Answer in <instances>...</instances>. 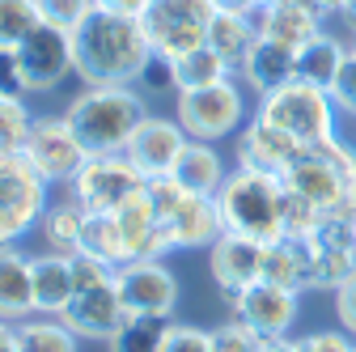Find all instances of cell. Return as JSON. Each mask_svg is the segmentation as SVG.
Listing matches in <instances>:
<instances>
[{
  "label": "cell",
  "instance_id": "obj_1",
  "mask_svg": "<svg viewBox=\"0 0 356 352\" xmlns=\"http://www.w3.org/2000/svg\"><path fill=\"white\" fill-rule=\"evenodd\" d=\"M72 56L85 85H136L140 68L153 60V42L140 17L94 9L72 30Z\"/></svg>",
  "mask_w": 356,
  "mask_h": 352
},
{
  "label": "cell",
  "instance_id": "obj_2",
  "mask_svg": "<svg viewBox=\"0 0 356 352\" xmlns=\"http://www.w3.org/2000/svg\"><path fill=\"white\" fill-rule=\"evenodd\" d=\"M145 115H149V102L136 85H85L64 111L68 127L76 131V141L85 145L89 157L123 153Z\"/></svg>",
  "mask_w": 356,
  "mask_h": 352
},
{
  "label": "cell",
  "instance_id": "obj_3",
  "mask_svg": "<svg viewBox=\"0 0 356 352\" xmlns=\"http://www.w3.org/2000/svg\"><path fill=\"white\" fill-rule=\"evenodd\" d=\"M216 212H220V230L254 238V242H276L284 238V179L267 170H229L225 183L216 191Z\"/></svg>",
  "mask_w": 356,
  "mask_h": 352
},
{
  "label": "cell",
  "instance_id": "obj_4",
  "mask_svg": "<svg viewBox=\"0 0 356 352\" xmlns=\"http://www.w3.org/2000/svg\"><path fill=\"white\" fill-rule=\"evenodd\" d=\"M280 179L293 195L309 200L327 216H356V149L339 136L301 149Z\"/></svg>",
  "mask_w": 356,
  "mask_h": 352
},
{
  "label": "cell",
  "instance_id": "obj_5",
  "mask_svg": "<svg viewBox=\"0 0 356 352\" xmlns=\"http://www.w3.org/2000/svg\"><path fill=\"white\" fill-rule=\"evenodd\" d=\"M259 119H267L272 127L289 131V136L309 149V145H323L335 136V98L331 90H323V85H309L301 77H293L289 85H280V90H272L267 98H259Z\"/></svg>",
  "mask_w": 356,
  "mask_h": 352
},
{
  "label": "cell",
  "instance_id": "obj_6",
  "mask_svg": "<svg viewBox=\"0 0 356 352\" xmlns=\"http://www.w3.org/2000/svg\"><path fill=\"white\" fill-rule=\"evenodd\" d=\"M47 187L51 183L22 153H0V250L17 246V238L42 221Z\"/></svg>",
  "mask_w": 356,
  "mask_h": 352
},
{
  "label": "cell",
  "instance_id": "obj_7",
  "mask_svg": "<svg viewBox=\"0 0 356 352\" xmlns=\"http://www.w3.org/2000/svg\"><path fill=\"white\" fill-rule=\"evenodd\" d=\"M174 119L187 127L191 141L238 136L246 127V85L229 77L220 85H208V90H183L174 102Z\"/></svg>",
  "mask_w": 356,
  "mask_h": 352
},
{
  "label": "cell",
  "instance_id": "obj_8",
  "mask_svg": "<svg viewBox=\"0 0 356 352\" xmlns=\"http://www.w3.org/2000/svg\"><path fill=\"white\" fill-rule=\"evenodd\" d=\"M216 17L212 0H149L140 26L153 42V51L165 60H178L208 42V26Z\"/></svg>",
  "mask_w": 356,
  "mask_h": 352
},
{
  "label": "cell",
  "instance_id": "obj_9",
  "mask_svg": "<svg viewBox=\"0 0 356 352\" xmlns=\"http://www.w3.org/2000/svg\"><path fill=\"white\" fill-rule=\"evenodd\" d=\"M145 183L149 179L131 166L127 153H98L81 166V174L68 187H72V200L85 212H119L123 204H131L145 191Z\"/></svg>",
  "mask_w": 356,
  "mask_h": 352
},
{
  "label": "cell",
  "instance_id": "obj_10",
  "mask_svg": "<svg viewBox=\"0 0 356 352\" xmlns=\"http://www.w3.org/2000/svg\"><path fill=\"white\" fill-rule=\"evenodd\" d=\"M22 157L47 183H72L76 174H81V166L89 161L85 145L76 141V131L68 127L64 115H34V127H30V136H26Z\"/></svg>",
  "mask_w": 356,
  "mask_h": 352
},
{
  "label": "cell",
  "instance_id": "obj_11",
  "mask_svg": "<svg viewBox=\"0 0 356 352\" xmlns=\"http://www.w3.org/2000/svg\"><path fill=\"white\" fill-rule=\"evenodd\" d=\"M13 56H17V72L26 81V94H47L68 72H76L72 34L60 30V26H47V22H42L34 34H26V42Z\"/></svg>",
  "mask_w": 356,
  "mask_h": 352
},
{
  "label": "cell",
  "instance_id": "obj_12",
  "mask_svg": "<svg viewBox=\"0 0 356 352\" xmlns=\"http://www.w3.org/2000/svg\"><path fill=\"white\" fill-rule=\"evenodd\" d=\"M119 297L127 305V314H157L170 319L174 305H178V280L165 268L161 259H136V263H123L119 276Z\"/></svg>",
  "mask_w": 356,
  "mask_h": 352
},
{
  "label": "cell",
  "instance_id": "obj_13",
  "mask_svg": "<svg viewBox=\"0 0 356 352\" xmlns=\"http://www.w3.org/2000/svg\"><path fill=\"white\" fill-rule=\"evenodd\" d=\"M187 127L178 123V119H165V115H145L140 127L131 131V141H127V157L131 166H136L145 179H165V174L174 170L178 153L187 149Z\"/></svg>",
  "mask_w": 356,
  "mask_h": 352
},
{
  "label": "cell",
  "instance_id": "obj_14",
  "mask_svg": "<svg viewBox=\"0 0 356 352\" xmlns=\"http://www.w3.org/2000/svg\"><path fill=\"white\" fill-rule=\"evenodd\" d=\"M234 319H242L259 335H289L297 319V293L272 285V280H254L242 293H234Z\"/></svg>",
  "mask_w": 356,
  "mask_h": 352
},
{
  "label": "cell",
  "instance_id": "obj_15",
  "mask_svg": "<svg viewBox=\"0 0 356 352\" xmlns=\"http://www.w3.org/2000/svg\"><path fill=\"white\" fill-rule=\"evenodd\" d=\"M81 339H111L123 323H127V305L119 297V285H98V289H81L72 301H68V310L60 314Z\"/></svg>",
  "mask_w": 356,
  "mask_h": 352
},
{
  "label": "cell",
  "instance_id": "obj_16",
  "mask_svg": "<svg viewBox=\"0 0 356 352\" xmlns=\"http://www.w3.org/2000/svg\"><path fill=\"white\" fill-rule=\"evenodd\" d=\"M208 255H212V280L220 285V293L234 297V293H242L246 285L263 280V255H267V246L254 242V238L220 234V238L208 246Z\"/></svg>",
  "mask_w": 356,
  "mask_h": 352
},
{
  "label": "cell",
  "instance_id": "obj_17",
  "mask_svg": "<svg viewBox=\"0 0 356 352\" xmlns=\"http://www.w3.org/2000/svg\"><path fill=\"white\" fill-rule=\"evenodd\" d=\"M301 145L289 136V131L272 127L267 119H246V127L238 131V166L246 170H267V174H284L297 161Z\"/></svg>",
  "mask_w": 356,
  "mask_h": 352
},
{
  "label": "cell",
  "instance_id": "obj_18",
  "mask_svg": "<svg viewBox=\"0 0 356 352\" xmlns=\"http://www.w3.org/2000/svg\"><path fill=\"white\" fill-rule=\"evenodd\" d=\"M254 22H259L263 38H276V42H284V47H293V51L327 30V17H323V9L314 5V0H272V5H263L254 13Z\"/></svg>",
  "mask_w": 356,
  "mask_h": 352
},
{
  "label": "cell",
  "instance_id": "obj_19",
  "mask_svg": "<svg viewBox=\"0 0 356 352\" xmlns=\"http://www.w3.org/2000/svg\"><path fill=\"white\" fill-rule=\"evenodd\" d=\"M165 234L178 246H212L220 234V212H216V195H195V191H183L170 212H165Z\"/></svg>",
  "mask_w": 356,
  "mask_h": 352
},
{
  "label": "cell",
  "instance_id": "obj_20",
  "mask_svg": "<svg viewBox=\"0 0 356 352\" xmlns=\"http://www.w3.org/2000/svg\"><path fill=\"white\" fill-rule=\"evenodd\" d=\"M238 77H242L246 90H254L259 98H267L272 90H280V85H289L297 77V51L284 47V42H276V38H263L259 34L254 47L238 64Z\"/></svg>",
  "mask_w": 356,
  "mask_h": 352
},
{
  "label": "cell",
  "instance_id": "obj_21",
  "mask_svg": "<svg viewBox=\"0 0 356 352\" xmlns=\"http://www.w3.org/2000/svg\"><path fill=\"white\" fill-rule=\"evenodd\" d=\"M30 285H34V314H51L60 319L68 310V301L76 297L72 285V255L60 250H42L30 259Z\"/></svg>",
  "mask_w": 356,
  "mask_h": 352
},
{
  "label": "cell",
  "instance_id": "obj_22",
  "mask_svg": "<svg viewBox=\"0 0 356 352\" xmlns=\"http://www.w3.org/2000/svg\"><path fill=\"white\" fill-rule=\"evenodd\" d=\"M263 280H272L289 293H309L314 289V255H309V238H276L267 242L263 255Z\"/></svg>",
  "mask_w": 356,
  "mask_h": 352
},
{
  "label": "cell",
  "instance_id": "obj_23",
  "mask_svg": "<svg viewBox=\"0 0 356 352\" xmlns=\"http://www.w3.org/2000/svg\"><path fill=\"white\" fill-rule=\"evenodd\" d=\"M34 314V285H30V255L17 246L0 250V323H26Z\"/></svg>",
  "mask_w": 356,
  "mask_h": 352
},
{
  "label": "cell",
  "instance_id": "obj_24",
  "mask_svg": "<svg viewBox=\"0 0 356 352\" xmlns=\"http://www.w3.org/2000/svg\"><path fill=\"white\" fill-rule=\"evenodd\" d=\"M225 166H220V153L212 149V141H187V149L178 153L170 179L183 187V191H195V195H216L220 183H225Z\"/></svg>",
  "mask_w": 356,
  "mask_h": 352
},
{
  "label": "cell",
  "instance_id": "obj_25",
  "mask_svg": "<svg viewBox=\"0 0 356 352\" xmlns=\"http://www.w3.org/2000/svg\"><path fill=\"white\" fill-rule=\"evenodd\" d=\"M348 56H352L348 42H343L339 34L323 30V34H314L309 42H301V47H297V77L309 81V85H323V90H331L335 77H339V68L348 64Z\"/></svg>",
  "mask_w": 356,
  "mask_h": 352
},
{
  "label": "cell",
  "instance_id": "obj_26",
  "mask_svg": "<svg viewBox=\"0 0 356 352\" xmlns=\"http://www.w3.org/2000/svg\"><path fill=\"white\" fill-rule=\"evenodd\" d=\"M85 225H89V212L68 200V204H47V212H42V238H47V250H60V255H76L85 250Z\"/></svg>",
  "mask_w": 356,
  "mask_h": 352
},
{
  "label": "cell",
  "instance_id": "obj_27",
  "mask_svg": "<svg viewBox=\"0 0 356 352\" xmlns=\"http://www.w3.org/2000/svg\"><path fill=\"white\" fill-rule=\"evenodd\" d=\"M254 38H259L254 13H220V9H216V17H212V26H208V47L225 56V60L234 64V72H238L242 56L254 47Z\"/></svg>",
  "mask_w": 356,
  "mask_h": 352
},
{
  "label": "cell",
  "instance_id": "obj_28",
  "mask_svg": "<svg viewBox=\"0 0 356 352\" xmlns=\"http://www.w3.org/2000/svg\"><path fill=\"white\" fill-rule=\"evenodd\" d=\"M229 77H234V64H229L225 56H220V51H212L208 42L174 60V81H178V94H183V90H208V85H220V81H229Z\"/></svg>",
  "mask_w": 356,
  "mask_h": 352
},
{
  "label": "cell",
  "instance_id": "obj_29",
  "mask_svg": "<svg viewBox=\"0 0 356 352\" xmlns=\"http://www.w3.org/2000/svg\"><path fill=\"white\" fill-rule=\"evenodd\" d=\"M17 352H81V335L64 319H26L17 323Z\"/></svg>",
  "mask_w": 356,
  "mask_h": 352
},
{
  "label": "cell",
  "instance_id": "obj_30",
  "mask_svg": "<svg viewBox=\"0 0 356 352\" xmlns=\"http://www.w3.org/2000/svg\"><path fill=\"white\" fill-rule=\"evenodd\" d=\"M170 319H157V314H127V323L106 339L111 352H161L165 348V335H170Z\"/></svg>",
  "mask_w": 356,
  "mask_h": 352
},
{
  "label": "cell",
  "instance_id": "obj_31",
  "mask_svg": "<svg viewBox=\"0 0 356 352\" xmlns=\"http://www.w3.org/2000/svg\"><path fill=\"white\" fill-rule=\"evenodd\" d=\"M42 26V5L38 0H0V51H17L26 34Z\"/></svg>",
  "mask_w": 356,
  "mask_h": 352
},
{
  "label": "cell",
  "instance_id": "obj_32",
  "mask_svg": "<svg viewBox=\"0 0 356 352\" xmlns=\"http://www.w3.org/2000/svg\"><path fill=\"white\" fill-rule=\"evenodd\" d=\"M30 127H34V115L26 111V102L0 94V153H22Z\"/></svg>",
  "mask_w": 356,
  "mask_h": 352
},
{
  "label": "cell",
  "instance_id": "obj_33",
  "mask_svg": "<svg viewBox=\"0 0 356 352\" xmlns=\"http://www.w3.org/2000/svg\"><path fill=\"white\" fill-rule=\"evenodd\" d=\"M119 276V268L111 259H102V255H94V250H76L72 255V285H76V293L81 289H98V285H111Z\"/></svg>",
  "mask_w": 356,
  "mask_h": 352
},
{
  "label": "cell",
  "instance_id": "obj_34",
  "mask_svg": "<svg viewBox=\"0 0 356 352\" xmlns=\"http://www.w3.org/2000/svg\"><path fill=\"white\" fill-rule=\"evenodd\" d=\"M38 5H42V22H47V26H60V30H68V34L98 9L94 0H38Z\"/></svg>",
  "mask_w": 356,
  "mask_h": 352
},
{
  "label": "cell",
  "instance_id": "obj_35",
  "mask_svg": "<svg viewBox=\"0 0 356 352\" xmlns=\"http://www.w3.org/2000/svg\"><path fill=\"white\" fill-rule=\"evenodd\" d=\"M259 339H263V335L250 331L242 319H229V323L212 327V352H254Z\"/></svg>",
  "mask_w": 356,
  "mask_h": 352
},
{
  "label": "cell",
  "instance_id": "obj_36",
  "mask_svg": "<svg viewBox=\"0 0 356 352\" xmlns=\"http://www.w3.org/2000/svg\"><path fill=\"white\" fill-rule=\"evenodd\" d=\"M136 90L149 98V94H178V81H174V60H165V56H157L153 51V60L140 68V77H136Z\"/></svg>",
  "mask_w": 356,
  "mask_h": 352
},
{
  "label": "cell",
  "instance_id": "obj_37",
  "mask_svg": "<svg viewBox=\"0 0 356 352\" xmlns=\"http://www.w3.org/2000/svg\"><path fill=\"white\" fill-rule=\"evenodd\" d=\"M161 352H212V331L204 327H187V323H174L165 335Z\"/></svg>",
  "mask_w": 356,
  "mask_h": 352
},
{
  "label": "cell",
  "instance_id": "obj_38",
  "mask_svg": "<svg viewBox=\"0 0 356 352\" xmlns=\"http://www.w3.org/2000/svg\"><path fill=\"white\" fill-rule=\"evenodd\" d=\"M297 352H356V335L348 331H314L297 339Z\"/></svg>",
  "mask_w": 356,
  "mask_h": 352
},
{
  "label": "cell",
  "instance_id": "obj_39",
  "mask_svg": "<svg viewBox=\"0 0 356 352\" xmlns=\"http://www.w3.org/2000/svg\"><path fill=\"white\" fill-rule=\"evenodd\" d=\"M331 98H335V106H339V111L356 115V51H352V56H348V64L339 68V77H335V85H331Z\"/></svg>",
  "mask_w": 356,
  "mask_h": 352
},
{
  "label": "cell",
  "instance_id": "obj_40",
  "mask_svg": "<svg viewBox=\"0 0 356 352\" xmlns=\"http://www.w3.org/2000/svg\"><path fill=\"white\" fill-rule=\"evenodd\" d=\"M335 314H339V327L348 335H356V272L335 289Z\"/></svg>",
  "mask_w": 356,
  "mask_h": 352
},
{
  "label": "cell",
  "instance_id": "obj_41",
  "mask_svg": "<svg viewBox=\"0 0 356 352\" xmlns=\"http://www.w3.org/2000/svg\"><path fill=\"white\" fill-rule=\"evenodd\" d=\"M0 94L5 98H22L26 94V81L17 72V56L13 51H0Z\"/></svg>",
  "mask_w": 356,
  "mask_h": 352
},
{
  "label": "cell",
  "instance_id": "obj_42",
  "mask_svg": "<svg viewBox=\"0 0 356 352\" xmlns=\"http://www.w3.org/2000/svg\"><path fill=\"white\" fill-rule=\"evenodd\" d=\"M98 9H111V13H123V17H140L149 0H94Z\"/></svg>",
  "mask_w": 356,
  "mask_h": 352
},
{
  "label": "cell",
  "instance_id": "obj_43",
  "mask_svg": "<svg viewBox=\"0 0 356 352\" xmlns=\"http://www.w3.org/2000/svg\"><path fill=\"white\" fill-rule=\"evenodd\" d=\"M254 352H297V339H284V335H263Z\"/></svg>",
  "mask_w": 356,
  "mask_h": 352
},
{
  "label": "cell",
  "instance_id": "obj_44",
  "mask_svg": "<svg viewBox=\"0 0 356 352\" xmlns=\"http://www.w3.org/2000/svg\"><path fill=\"white\" fill-rule=\"evenodd\" d=\"M220 13H259V0H212Z\"/></svg>",
  "mask_w": 356,
  "mask_h": 352
},
{
  "label": "cell",
  "instance_id": "obj_45",
  "mask_svg": "<svg viewBox=\"0 0 356 352\" xmlns=\"http://www.w3.org/2000/svg\"><path fill=\"white\" fill-rule=\"evenodd\" d=\"M0 352H17V327L0 323Z\"/></svg>",
  "mask_w": 356,
  "mask_h": 352
},
{
  "label": "cell",
  "instance_id": "obj_46",
  "mask_svg": "<svg viewBox=\"0 0 356 352\" xmlns=\"http://www.w3.org/2000/svg\"><path fill=\"white\" fill-rule=\"evenodd\" d=\"M263 5H272V0H259V9H263Z\"/></svg>",
  "mask_w": 356,
  "mask_h": 352
},
{
  "label": "cell",
  "instance_id": "obj_47",
  "mask_svg": "<svg viewBox=\"0 0 356 352\" xmlns=\"http://www.w3.org/2000/svg\"><path fill=\"white\" fill-rule=\"evenodd\" d=\"M352 51H356V42H352Z\"/></svg>",
  "mask_w": 356,
  "mask_h": 352
}]
</instances>
